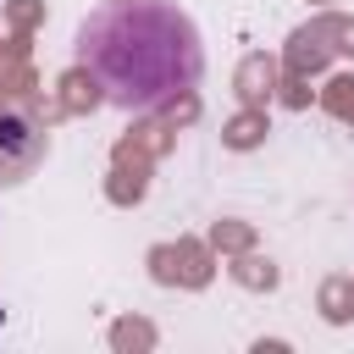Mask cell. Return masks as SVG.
Wrapping results in <instances>:
<instances>
[{
	"label": "cell",
	"mask_w": 354,
	"mask_h": 354,
	"mask_svg": "<svg viewBox=\"0 0 354 354\" xmlns=\"http://www.w3.org/2000/svg\"><path fill=\"white\" fill-rule=\"evenodd\" d=\"M77 66L116 111H160L205 72V39L171 0H105L77 28Z\"/></svg>",
	"instance_id": "obj_1"
},
{
	"label": "cell",
	"mask_w": 354,
	"mask_h": 354,
	"mask_svg": "<svg viewBox=\"0 0 354 354\" xmlns=\"http://www.w3.org/2000/svg\"><path fill=\"white\" fill-rule=\"evenodd\" d=\"M44 160V122L22 100H0V183H28Z\"/></svg>",
	"instance_id": "obj_2"
}]
</instances>
